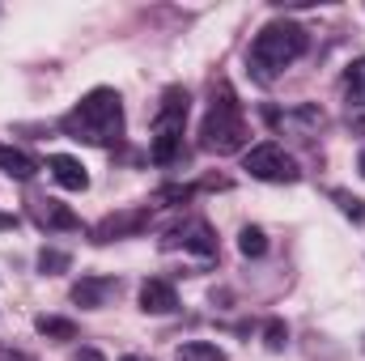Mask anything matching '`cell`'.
Instances as JSON below:
<instances>
[{
	"label": "cell",
	"instance_id": "7402d4cb",
	"mask_svg": "<svg viewBox=\"0 0 365 361\" xmlns=\"http://www.w3.org/2000/svg\"><path fill=\"white\" fill-rule=\"evenodd\" d=\"M77 361H102V353H93V349H86V353H77Z\"/></svg>",
	"mask_w": 365,
	"mask_h": 361
},
{
	"label": "cell",
	"instance_id": "9a60e30c",
	"mask_svg": "<svg viewBox=\"0 0 365 361\" xmlns=\"http://www.w3.org/2000/svg\"><path fill=\"white\" fill-rule=\"evenodd\" d=\"M238 251H242L247 260H259V255L268 251V238H264V230H255V225H247V230L238 234Z\"/></svg>",
	"mask_w": 365,
	"mask_h": 361
},
{
	"label": "cell",
	"instance_id": "cb8c5ba5",
	"mask_svg": "<svg viewBox=\"0 0 365 361\" xmlns=\"http://www.w3.org/2000/svg\"><path fill=\"white\" fill-rule=\"evenodd\" d=\"M357 171H361V175H365V153H361V158H357Z\"/></svg>",
	"mask_w": 365,
	"mask_h": 361
},
{
	"label": "cell",
	"instance_id": "e0dca14e",
	"mask_svg": "<svg viewBox=\"0 0 365 361\" xmlns=\"http://www.w3.org/2000/svg\"><path fill=\"white\" fill-rule=\"evenodd\" d=\"M344 86H349V98L365 106V56L357 60V64H349V77H344Z\"/></svg>",
	"mask_w": 365,
	"mask_h": 361
},
{
	"label": "cell",
	"instance_id": "2e32d148",
	"mask_svg": "<svg viewBox=\"0 0 365 361\" xmlns=\"http://www.w3.org/2000/svg\"><path fill=\"white\" fill-rule=\"evenodd\" d=\"M175 361H225V353L217 349V345H204V340H191V345H182L179 357Z\"/></svg>",
	"mask_w": 365,
	"mask_h": 361
},
{
	"label": "cell",
	"instance_id": "ffe728a7",
	"mask_svg": "<svg viewBox=\"0 0 365 361\" xmlns=\"http://www.w3.org/2000/svg\"><path fill=\"white\" fill-rule=\"evenodd\" d=\"M336 200H340V208L353 217V221H365V200H357V195H349V191H336Z\"/></svg>",
	"mask_w": 365,
	"mask_h": 361
},
{
	"label": "cell",
	"instance_id": "7a4b0ae2",
	"mask_svg": "<svg viewBox=\"0 0 365 361\" xmlns=\"http://www.w3.org/2000/svg\"><path fill=\"white\" fill-rule=\"evenodd\" d=\"M306 47H310V34H306L297 21H272V26H264V30L255 34L251 51H247L251 77H255L259 86H272L289 64H297V60L306 56Z\"/></svg>",
	"mask_w": 365,
	"mask_h": 361
},
{
	"label": "cell",
	"instance_id": "3957f363",
	"mask_svg": "<svg viewBox=\"0 0 365 361\" xmlns=\"http://www.w3.org/2000/svg\"><path fill=\"white\" fill-rule=\"evenodd\" d=\"M200 145L208 153H238L247 145V115H242V102L238 93L230 90V81H217L212 86V102H208V115L200 123Z\"/></svg>",
	"mask_w": 365,
	"mask_h": 361
},
{
	"label": "cell",
	"instance_id": "d6986e66",
	"mask_svg": "<svg viewBox=\"0 0 365 361\" xmlns=\"http://www.w3.org/2000/svg\"><path fill=\"white\" fill-rule=\"evenodd\" d=\"M264 340H268V349H284V340H289V327H284V323H280V319H272V323H268V327H264Z\"/></svg>",
	"mask_w": 365,
	"mask_h": 361
},
{
	"label": "cell",
	"instance_id": "44dd1931",
	"mask_svg": "<svg viewBox=\"0 0 365 361\" xmlns=\"http://www.w3.org/2000/svg\"><path fill=\"white\" fill-rule=\"evenodd\" d=\"M0 361H30L26 353H17V349H0Z\"/></svg>",
	"mask_w": 365,
	"mask_h": 361
},
{
	"label": "cell",
	"instance_id": "d4e9b609",
	"mask_svg": "<svg viewBox=\"0 0 365 361\" xmlns=\"http://www.w3.org/2000/svg\"><path fill=\"white\" fill-rule=\"evenodd\" d=\"M119 361H145V357H136V353H128V357H119Z\"/></svg>",
	"mask_w": 365,
	"mask_h": 361
},
{
	"label": "cell",
	"instance_id": "ba28073f",
	"mask_svg": "<svg viewBox=\"0 0 365 361\" xmlns=\"http://www.w3.org/2000/svg\"><path fill=\"white\" fill-rule=\"evenodd\" d=\"M30 217H34L43 230H81V217H77L68 204L51 200V195H30Z\"/></svg>",
	"mask_w": 365,
	"mask_h": 361
},
{
	"label": "cell",
	"instance_id": "30bf717a",
	"mask_svg": "<svg viewBox=\"0 0 365 361\" xmlns=\"http://www.w3.org/2000/svg\"><path fill=\"white\" fill-rule=\"evenodd\" d=\"M140 310H149V315H170V310H179V293H175V285L170 280H145L140 285Z\"/></svg>",
	"mask_w": 365,
	"mask_h": 361
},
{
	"label": "cell",
	"instance_id": "5b68a950",
	"mask_svg": "<svg viewBox=\"0 0 365 361\" xmlns=\"http://www.w3.org/2000/svg\"><path fill=\"white\" fill-rule=\"evenodd\" d=\"M162 251L166 255H200V260H212L217 255V234H212V225L204 221V217H182L179 225H170L166 234H162Z\"/></svg>",
	"mask_w": 365,
	"mask_h": 361
},
{
	"label": "cell",
	"instance_id": "8992f818",
	"mask_svg": "<svg viewBox=\"0 0 365 361\" xmlns=\"http://www.w3.org/2000/svg\"><path fill=\"white\" fill-rule=\"evenodd\" d=\"M242 166L251 171V179H264V183H297V162L276 145V141H264V145H251Z\"/></svg>",
	"mask_w": 365,
	"mask_h": 361
},
{
	"label": "cell",
	"instance_id": "9c48e42d",
	"mask_svg": "<svg viewBox=\"0 0 365 361\" xmlns=\"http://www.w3.org/2000/svg\"><path fill=\"white\" fill-rule=\"evenodd\" d=\"M145 225H149V208L119 213V217H106L102 225H93V243H110V238H123V234H140Z\"/></svg>",
	"mask_w": 365,
	"mask_h": 361
},
{
	"label": "cell",
	"instance_id": "277c9868",
	"mask_svg": "<svg viewBox=\"0 0 365 361\" xmlns=\"http://www.w3.org/2000/svg\"><path fill=\"white\" fill-rule=\"evenodd\" d=\"M182 123H187V90L170 86L162 93V106H158V119H153V162L158 166H170L182 153Z\"/></svg>",
	"mask_w": 365,
	"mask_h": 361
},
{
	"label": "cell",
	"instance_id": "603a6c76",
	"mask_svg": "<svg viewBox=\"0 0 365 361\" xmlns=\"http://www.w3.org/2000/svg\"><path fill=\"white\" fill-rule=\"evenodd\" d=\"M9 225H17V221H13V217H4V213H0V230H9Z\"/></svg>",
	"mask_w": 365,
	"mask_h": 361
},
{
	"label": "cell",
	"instance_id": "8fae6325",
	"mask_svg": "<svg viewBox=\"0 0 365 361\" xmlns=\"http://www.w3.org/2000/svg\"><path fill=\"white\" fill-rule=\"evenodd\" d=\"M115 289H119V280H115V276H81V280L73 285V302H77V306H86V310H98Z\"/></svg>",
	"mask_w": 365,
	"mask_h": 361
},
{
	"label": "cell",
	"instance_id": "6da1fadb",
	"mask_svg": "<svg viewBox=\"0 0 365 361\" xmlns=\"http://www.w3.org/2000/svg\"><path fill=\"white\" fill-rule=\"evenodd\" d=\"M60 128H64V136L86 141V145H102V149L119 145V136H123V102H119L115 90L98 86L60 119Z\"/></svg>",
	"mask_w": 365,
	"mask_h": 361
},
{
	"label": "cell",
	"instance_id": "7c38bea8",
	"mask_svg": "<svg viewBox=\"0 0 365 361\" xmlns=\"http://www.w3.org/2000/svg\"><path fill=\"white\" fill-rule=\"evenodd\" d=\"M47 171H51V179L60 183V187H68V191H86V187H90L86 166H81L77 158H68V153H56V158H47Z\"/></svg>",
	"mask_w": 365,
	"mask_h": 361
},
{
	"label": "cell",
	"instance_id": "52a82bcc",
	"mask_svg": "<svg viewBox=\"0 0 365 361\" xmlns=\"http://www.w3.org/2000/svg\"><path fill=\"white\" fill-rule=\"evenodd\" d=\"M268 123L276 132H284V136H314L323 128V111L314 102H302L293 111H268Z\"/></svg>",
	"mask_w": 365,
	"mask_h": 361
},
{
	"label": "cell",
	"instance_id": "ac0fdd59",
	"mask_svg": "<svg viewBox=\"0 0 365 361\" xmlns=\"http://www.w3.org/2000/svg\"><path fill=\"white\" fill-rule=\"evenodd\" d=\"M68 264H73V255H68V251H51V247H43V255H38V268L51 272V276H56V272H64Z\"/></svg>",
	"mask_w": 365,
	"mask_h": 361
},
{
	"label": "cell",
	"instance_id": "4fadbf2b",
	"mask_svg": "<svg viewBox=\"0 0 365 361\" xmlns=\"http://www.w3.org/2000/svg\"><path fill=\"white\" fill-rule=\"evenodd\" d=\"M0 171H4L9 179H34V175H38V158H30L26 149L0 145Z\"/></svg>",
	"mask_w": 365,
	"mask_h": 361
},
{
	"label": "cell",
	"instance_id": "5bb4252c",
	"mask_svg": "<svg viewBox=\"0 0 365 361\" xmlns=\"http://www.w3.org/2000/svg\"><path fill=\"white\" fill-rule=\"evenodd\" d=\"M38 332L51 336V340H77V323L73 319H56V315H43L38 319Z\"/></svg>",
	"mask_w": 365,
	"mask_h": 361
}]
</instances>
